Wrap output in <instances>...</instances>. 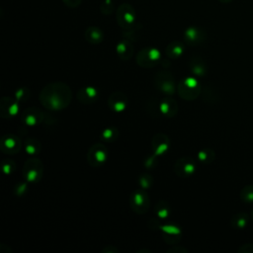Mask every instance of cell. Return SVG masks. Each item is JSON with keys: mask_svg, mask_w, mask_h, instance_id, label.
Segmentation results:
<instances>
[{"mask_svg": "<svg viewBox=\"0 0 253 253\" xmlns=\"http://www.w3.org/2000/svg\"><path fill=\"white\" fill-rule=\"evenodd\" d=\"M116 18L118 24L123 30L130 31L134 27L136 15L133 7L130 4L123 3L119 6L116 12Z\"/></svg>", "mask_w": 253, "mask_h": 253, "instance_id": "2", "label": "cell"}, {"mask_svg": "<svg viewBox=\"0 0 253 253\" xmlns=\"http://www.w3.org/2000/svg\"><path fill=\"white\" fill-rule=\"evenodd\" d=\"M184 51V45L180 42H172L166 47V53L170 57H179Z\"/></svg>", "mask_w": 253, "mask_h": 253, "instance_id": "19", "label": "cell"}, {"mask_svg": "<svg viewBox=\"0 0 253 253\" xmlns=\"http://www.w3.org/2000/svg\"><path fill=\"white\" fill-rule=\"evenodd\" d=\"M240 199L245 203L253 202V185H247L241 190Z\"/></svg>", "mask_w": 253, "mask_h": 253, "instance_id": "22", "label": "cell"}, {"mask_svg": "<svg viewBox=\"0 0 253 253\" xmlns=\"http://www.w3.org/2000/svg\"><path fill=\"white\" fill-rule=\"evenodd\" d=\"M63 2H64V4H65L67 7L76 8V7H78V6L81 4L82 0H63Z\"/></svg>", "mask_w": 253, "mask_h": 253, "instance_id": "30", "label": "cell"}, {"mask_svg": "<svg viewBox=\"0 0 253 253\" xmlns=\"http://www.w3.org/2000/svg\"><path fill=\"white\" fill-rule=\"evenodd\" d=\"M179 93L180 96L186 100L195 99L200 93V87L198 82L193 78H189L186 81L181 82L179 86Z\"/></svg>", "mask_w": 253, "mask_h": 253, "instance_id": "7", "label": "cell"}, {"mask_svg": "<svg viewBox=\"0 0 253 253\" xmlns=\"http://www.w3.org/2000/svg\"><path fill=\"white\" fill-rule=\"evenodd\" d=\"M126 104H127L126 97L121 92L114 93L109 98L110 108H112L115 112H123L126 109Z\"/></svg>", "mask_w": 253, "mask_h": 253, "instance_id": "11", "label": "cell"}, {"mask_svg": "<svg viewBox=\"0 0 253 253\" xmlns=\"http://www.w3.org/2000/svg\"><path fill=\"white\" fill-rule=\"evenodd\" d=\"M117 52L122 59L127 60L132 56L133 47L128 41L123 40L117 44Z\"/></svg>", "mask_w": 253, "mask_h": 253, "instance_id": "14", "label": "cell"}, {"mask_svg": "<svg viewBox=\"0 0 253 253\" xmlns=\"http://www.w3.org/2000/svg\"><path fill=\"white\" fill-rule=\"evenodd\" d=\"M112 1H113V0H104V8H103V10H104L106 7H110V5L112 4Z\"/></svg>", "mask_w": 253, "mask_h": 253, "instance_id": "31", "label": "cell"}, {"mask_svg": "<svg viewBox=\"0 0 253 253\" xmlns=\"http://www.w3.org/2000/svg\"><path fill=\"white\" fill-rule=\"evenodd\" d=\"M42 173V165L40 160L31 158L24 166V177L28 182H37Z\"/></svg>", "mask_w": 253, "mask_h": 253, "instance_id": "4", "label": "cell"}, {"mask_svg": "<svg viewBox=\"0 0 253 253\" xmlns=\"http://www.w3.org/2000/svg\"><path fill=\"white\" fill-rule=\"evenodd\" d=\"M220 2H222V3H228V2H230V1H232V0H219Z\"/></svg>", "mask_w": 253, "mask_h": 253, "instance_id": "32", "label": "cell"}, {"mask_svg": "<svg viewBox=\"0 0 253 253\" xmlns=\"http://www.w3.org/2000/svg\"><path fill=\"white\" fill-rule=\"evenodd\" d=\"M108 157V151L104 144L97 143L93 145L87 154V160L92 166H100L102 165Z\"/></svg>", "mask_w": 253, "mask_h": 253, "instance_id": "3", "label": "cell"}, {"mask_svg": "<svg viewBox=\"0 0 253 253\" xmlns=\"http://www.w3.org/2000/svg\"><path fill=\"white\" fill-rule=\"evenodd\" d=\"M160 57V52L154 47H146L139 51L137 54L136 60L137 63L144 67H150L156 64L157 60Z\"/></svg>", "mask_w": 253, "mask_h": 253, "instance_id": "5", "label": "cell"}, {"mask_svg": "<svg viewBox=\"0 0 253 253\" xmlns=\"http://www.w3.org/2000/svg\"><path fill=\"white\" fill-rule=\"evenodd\" d=\"M19 111L18 103L11 98H3L1 102V115L6 112L5 118H11L15 116Z\"/></svg>", "mask_w": 253, "mask_h": 253, "instance_id": "13", "label": "cell"}, {"mask_svg": "<svg viewBox=\"0 0 253 253\" xmlns=\"http://www.w3.org/2000/svg\"><path fill=\"white\" fill-rule=\"evenodd\" d=\"M39 119H40V115L36 116L35 111L33 110H27V112L23 116V122L30 126H35L39 122Z\"/></svg>", "mask_w": 253, "mask_h": 253, "instance_id": "21", "label": "cell"}, {"mask_svg": "<svg viewBox=\"0 0 253 253\" xmlns=\"http://www.w3.org/2000/svg\"><path fill=\"white\" fill-rule=\"evenodd\" d=\"M158 88L163 92L171 95L175 89V83L171 75L167 73H160L158 75Z\"/></svg>", "mask_w": 253, "mask_h": 253, "instance_id": "12", "label": "cell"}, {"mask_svg": "<svg viewBox=\"0 0 253 253\" xmlns=\"http://www.w3.org/2000/svg\"><path fill=\"white\" fill-rule=\"evenodd\" d=\"M85 38L89 42L97 44L103 41L104 33L98 27H89L85 31Z\"/></svg>", "mask_w": 253, "mask_h": 253, "instance_id": "15", "label": "cell"}, {"mask_svg": "<svg viewBox=\"0 0 253 253\" xmlns=\"http://www.w3.org/2000/svg\"><path fill=\"white\" fill-rule=\"evenodd\" d=\"M130 205L134 211L137 213H143L149 207V199L147 194L142 190H137L132 193L130 198Z\"/></svg>", "mask_w": 253, "mask_h": 253, "instance_id": "6", "label": "cell"}, {"mask_svg": "<svg viewBox=\"0 0 253 253\" xmlns=\"http://www.w3.org/2000/svg\"><path fill=\"white\" fill-rule=\"evenodd\" d=\"M118 136V130L115 127L106 128L102 132V138L106 141H113Z\"/></svg>", "mask_w": 253, "mask_h": 253, "instance_id": "24", "label": "cell"}, {"mask_svg": "<svg viewBox=\"0 0 253 253\" xmlns=\"http://www.w3.org/2000/svg\"><path fill=\"white\" fill-rule=\"evenodd\" d=\"M238 252H241V253H253V244L252 243L244 244L242 247L239 248Z\"/></svg>", "mask_w": 253, "mask_h": 253, "instance_id": "29", "label": "cell"}, {"mask_svg": "<svg viewBox=\"0 0 253 253\" xmlns=\"http://www.w3.org/2000/svg\"><path fill=\"white\" fill-rule=\"evenodd\" d=\"M247 219H248V216L244 212L237 213L236 215L233 216V218L231 220L232 226L237 229H242L245 227V225L247 223Z\"/></svg>", "mask_w": 253, "mask_h": 253, "instance_id": "20", "label": "cell"}, {"mask_svg": "<svg viewBox=\"0 0 253 253\" xmlns=\"http://www.w3.org/2000/svg\"><path fill=\"white\" fill-rule=\"evenodd\" d=\"M191 67L193 72L198 75H202L205 73V65L203 62L200 61L199 58H196V61H191Z\"/></svg>", "mask_w": 253, "mask_h": 253, "instance_id": "25", "label": "cell"}, {"mask_svg": "<svg viewBox=\"0 0 253 253\" xmlns=\"http://www.w3.org/2000/svg\"><path fill=\"white\" fill-rule=\"evenodd\" d=\"M251 219L253 220V211H252V212H251Z\"/></svg>", "mask_w": 253, "mask_h": 253, "instance_id": "33", "label": "cell"}, {"mask_svg": "<svg viewBox=\"0 0 253 253\" xmlns=\"http://www.w3.org/2000/svg\"><path fill=\"white\" fill-rule=\"evenodd\" d=\"M40 99L45 108L49 110H60L69 104L71 91L65 84L53 83L42 89Z\"/></svg>", "mask_w": 253, "mask_h": 253, "instance_id": "1", "label": "cell"}, {"mask_svg": "<svg viewBox=\"0 0 253 253\" xmlns=\"http://www.w3.org/2000/svg\"><path fill=\"white\" fill-rule=\"evenodd\" d=\"M159 110H160L161 113H163L167 117H171L177 111L176 102L173 101V100H170V99H164L163 101L160 102Z\"/></svg>", "mask_w": 253, "mask_h": 253, "instance_id": "18", "label": "cell"}, {"mask_svg": "<svg viewBox=\"0 0 253 253\" xmlns=\"http://www.w3.org/2000/svg\"><path fill=\"white\" fill-rule=\"evenodd\" d=\"M21 147V141L17 136H14L12 134L6 135L1 140V149L2 151L8 153V154H14L19 151Z\"/></svg>", "mask_w": 253, "mask_h": 253, "instance_id": "8", "label": "cell"}, {"mask_svg": "<svg viewBox=\"0 0 253 253\" xmlns=\"http://www.w3.org/2000/svg\"><path fill=\"white\" fill-rule=\"evenodd\" d=\"M26 150L28 153L30 154H35L39 151L40 149V145H39V142L34 140V139H31V140H27L26 141Z\"/></svg>", "mask_w": 253, "mask_h": 253, "instance_id": "26", "label": "cell"}, {"mask_svg": "<svg viewBox=\"0 0 253 253\" xmlns=\"http://www.w3.org/2000/svg\"><path fill=\"white\" fill-rule=\"evenodd\" d=\"M198 157L201 161L203 162H206V163H209L211 161L213 160L214 158V153L212 152V150L211 149H203L199 152L198 154Z\"/></svg>", "mask_w": 253, "mask_h": 253, "instance_id": "23", "label": "cell"}, {"mask_svg": "<svg viewBox=\"0 0 253 253\" xmlns=\"http://www.w3.org/2000/svg\"><path fill=\"white\" fill-rule=\"evenodd\" d=\"M14 166H15V165L12 163V161L7 160V161H5V162L2 164V169H3L4 173L10 174V173L12 172V170L14 169Z\"/></svg>", "mask_w": 253, "mask_h": 253, "instance_id": "28", "label": "cell"}, {"mask_svg": "<svg viewBox=\"0 0 253 253\" xmlns=\"http://www.w3.org/2000/svg\"><path fill=\"white\" fill-rule=\"evenodd\" d=\"M205 33L202 29L197 27H190L184 33V40L189 44H198L205 39Z\"/></svg>", "mask_w": 253, "mask_h": 253, "instance_id": "9", "label": "cell"}, {"mask_svg": "<svg viewBox=\"0 0 253 253\" xmlns=\"http://www.w3.org/2000/svg\"><path fill=\"white\" fill-rule=\"evenodd\" d=\"M175 171L179 176H189L195 171V163L189 158H180L176 162Z\"/></svg>", "mask_w": 253, "mask_h": 253, "instance_id": "10", "label": "cell"}, {"mask_svg": "<svg viewBox=\"0 0 253 253\" xmlns=\"http://www.w3.org/2000/svg\"><path fill=\"white\" fill-rule=\"evenodd\" d=\"M156 213H157V215H158L159 217H161V218L166 217V216L169 214L168 206H166V204H164V205L157 204V206H156Z\"/></svg>", "mask_w": 253, "mask_h": 253, "instance_id": "27", "label": "cell"}, {"mask_svg": "<svg viewBox=\"0 0 253 253\" xmlns=\"http://www.w3.org/2000/svg\"><path fill=\"white\" fill-rule=\"evenodd\" d=\"M98 97L97 89L91 86L83 87L78 92V99L83 103H92Z\"/></svg>", "mask_w": 253, "mask_h": 253, "instance_id": "16", "label": "cell"}, {"mask_svg": "<svg viewBox=\"0 0 253 253\" xmlns=\"http://www.w3.org/2000/svg\"><path fill=\"white\" fill-rule=\"evenodd\" d=\"M168 144H169L168 138H167V136H165L163 134L156 135L152 141L153 150L155 151L156 155H159V154L165 152L168 148Z\"/></svg>", "mask_w": 253, "mask_h": 253, "instance_id": "17", "label": "cell"}]
</instances>
